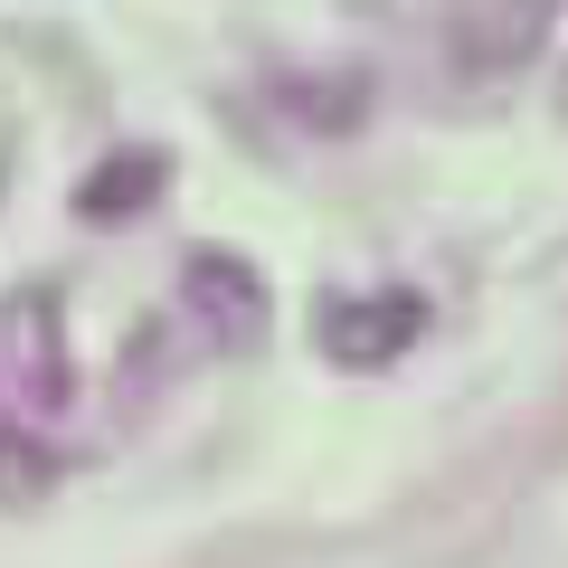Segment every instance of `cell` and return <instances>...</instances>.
<instances>
[{
	"label": "cell",
	"mask_w": 568,
	"mask_h": 568,
	"mask_svg": "<svg viewBox=\"0 0 568 568\" xmlns=\"http://www.w3.org/2000/svg\"><path fill=\"white\" fill-rule=\"evenodd\" d=\"M275 95L294 104V114H304L313 133H351V123L369 114V77H332V85H313V77H284Z\"/></svg>",
	"instance_id": "cell-6"
},
{
	"label": "cell",
	"mask_w": 568,
	"mask_h": 568,
	"mask_svg": "<svg viewBox=\"0 0 568 568\" xmlns=\"http://www.w3.org/2000/svg\"><path fill=\"white\" fill-rule=\"evenodd\" d=\"M77 369H67V304L48 284H20L10 304H0V407H20V417H58Z\"/></svg>",
	"instance_id": "cell-1"
},
{
	"label": "cell",
	"mask_w": 568,
	"mask_h": 568,
	"mask_svg": "<svg viewBox=\"0 0 568 568\" xmlns=\"http://www.w3.org/2000/svg\"><path fill=\"white\" fill-rule=\"evenodd\" d=\"M162 190H171V152L162 142H123V152H104L77 181V219L85 227H123V219H142V209H162Z\"/></svg>",
	"instance_id": "cell-4"
},
{
	"label": "cell",
	"mask_w": 568,
	"mask_h": 568,
	"mask_svg": "<svg viewBox=\"0 0 568 568\" xmlns=\"http://www.w3.org/2000/svg\"><path fill=\"white\" fill-rule=\"evenodd\" d=\"M426 332V304L407 284H369V294H323L313 304V342H323L332 369H388L407 361Z\"/></svg>",
	"instance_id": "cell-2"
},
{
	"label": "cell",
	"mask_w": 568,
	"mask_h": 568,
	"mask_svg": "<svg viewBox=\"0 0 568 568\" xmlns=\"http://www.w3.org/2000/svg\"><path fill=\"white\" fill-rule=\"evenodd\" d=\"M58 474H67V455L39 436V417L0 407V511H39L58 493Z\"/></svg>",
	"instance_id": "cell-5"
},
{
	"label": "cell",
	"mask_w": 568,
	"mask_h": 568,
	"mask_svg": "<svg viewBox=\"0 0 568 568\" xmlns=\"http://www.w3.org/2000/svg\"><path fill=\"white\" fill-rule=\"evenodd\" d=\"M181 304H190L209 351H256L265 323H275V294H265V275L237 246H190L181 256Z\"/></svg>",
	"instance_id": "cell-3"
}]
</instances>
